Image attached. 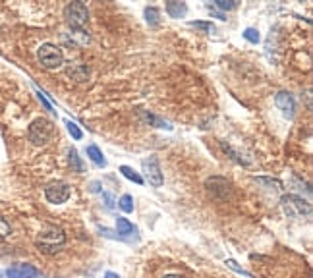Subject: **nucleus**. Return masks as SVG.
<instances>
[{"label": "nucleus", "instance_id": "11", "mask_svg": "<svg viewBox=\"0 0 313 278\" xmlns=\"http://www.w3.org/2000/svg\"><path fill=\"white\" fill-rule=\"evenodd\" d=\"M167 14L170 16V18L174 19H180L184 18L187 14V6L184 4V2H176V0H170V2H167Z\"/></svg>", "mask_w": 313, "mask_h": 278}, {"label": "nucleus", "instance_id": "9", "mask_svg": "<svg viewBox=\"0 0 313 278\" xmlns=\"http://www.w3.org/2000/svg\"><path fill=\"white\" fill-rule=\"evenodd\" d=\"M274 105L286 118H294V114H296V101L288 91H278L274 95Z\"/></svg>", "mask_w": 313, "mask_h": 278}, {"label": "nucleus", "instance_id": "19", "mask_svg": "<svg viewBox=\"0 0 313 278\" xmlns=\"http://www.w3.org/2000/svg\"><path fill=\"white\" fill-rule=\"evenodd\" d=\"M118 207L122 209L124 212H132L134 211V197L132 195H122L120 199H118Z\"/></svg>", "mask_w": 313, "mask_h": 278}, {"label": "nucleus", "instance_id": "5", "mask_svg": "<svg viewBox=\"0 0 313 278\" xmlns=\"http://www.w3.org/2000/svg\"><path fill=\"white\" fill-rule=\"evenodd\" d=\"M283 209L288 214V219H303L311 214V205L298 195H284Z\"/></svg>", "mask_w": 313, "mask_h": 278}, {"label": "nucleus", "instance_id": "3", "mask_svg": "<svg viewBox=\"0 0 313 278\" xmlns=\"http://www.w3.org/2000/svg\"><path fill=\"white\" fill-rule=\"evenodd\" d=\"M64 18H66V23L72 29L83 31V27L87 25L89 21V10L83 2H72L64 10Z\"/></svg>", "mask_w": 313, "mask_h": 278}, {"label": "nucleus", "instance_id": "16", "mask_svg": "<svg viewBox=\"0 0 313 278\" xmlns=\"http://www.w3.org/2000/svg\"><path fill=\"white\" fill-rule=\"evenodd\" d=\"M145 19L149 25H153V27H156L159 23H161V12H159V8H155V6H147L145 8Z\"/></svg>", "mask_w": 313, "mask_h": 278}, {"label": "nucleus", "instance_id": "4", "mask_svg": "<svg viewBox=\"0 0 313 278\" xmlns=\"http://www.w3.org/2000/svg\"><path fill=\"white\" fill-rule=\"evenodd\" d=\"M37 60H39L45 68L56 70V68H60L64 64V54H62V50H60L56 45L45 43V45H41L39 50H37Z\"/></svg>", "mask_w": 313, "mask_h": 278}, {"label": "nucleus", "instance_id": "23", "mask_svg": "<svg viewBox=\"0 0 313 278\" xmlns=\"http://www.w3.org/2000/svg\"><path fill=\"white\" fill-rule=\"evenodd\" d=\"M225 265L228 267V269L234 270V272H238V274H244V276H252V274H249V272H245V270L242 269V267H238V263H236L234 259H226Z\"/></svg>", "mask_w": 313, "mask_h": 278}, {"label": "nucleus", "instance_id": "15", "mask_svg": "<svg viewBox=\"0 0 313 278\" xmlns=\"http://www.w3.org/2000/svg\"><path fill=\"white\" fill-rule=\"evenodd\" d=\"M141 116H143V120H145V122H149V124L155 126V128H165V130H172V126L168 124L167 120H163V118H159V116L151 114V112H141Z\"/></svg>", "mask_w": 313, "mask_h": 278}, {"label": "nucleus", "instance_id": "12", "mask_svg": "<svg viewBox=\"0 0 313 278\" xmlns=\"http://www.w3.org/2000/svg\"><path fill=\"white\" fill-rule=\"evenodd\" d=\"M89 74H91V70L87 64H76V66L68 68V76L76 81H87Z\"/></svg>", "mask_w": 313, "mask_h": 278}, {"label": "nucleus", "instance_id": "8", "mask_svg": "<svg viewBox=\"0 0 313 278\" xmlns=\"http://www.w3.org/2000/svg\"><path fill=\"white\" fill-rule=\"evenodd\" d=\"M45 197L52 205H62L70 199V186L66 182H52L45 188Z\"/></svg>", "mask_w": 313, "mask_h": 278}, {"label": "nucleus", "instance_id": "27", "mask_svg": "<svg viewBox=\"0 0 313 278\" xmlns=\"http://www.w3.org/2000/svg\"><path fill=\"white\" fill-rule=\"evenodd\" d=\"M207 8H209V12H211V14L215 16V18L223 19V21H225V19H226V14H223V12H216V10H215V8H211V6H207Z\"/></svg>", "mask_w": 313, "mask_h": 278}, {"label": "nucleus", "instance_id": "32", "mask_svg": "<svg viewBox=\"0 0 313 278\" xmlns=\"http://www.w3.org/2000/svg\"><path fill=\"white\" fill-rule=\"evenodd\" d=\"M0 276H2V272H0Z\"/></svg>", "mask_w": 313, "mask_h": 278}, {"label": "nucleus", "instance_id": "17", "mask_svg": "<svg viewBox=\"0 0 313 278\" xmlns=\"http://www.w3.org/2000/svg\"><path fill=\"white\" fill-rule=\"evenodd\" d=\"M68 161L74 172H83V163H81V159H79V155L76 149H70L68 151Z\"/></svg>", "mask_w": 313, "mask_h": 278}, {"label": "nucleus", "instance_id": "2", "mask_svg": "<svg viewBox=\"0 0 313 278\" xmlns=\"http://www.w3.org/2000/svg\"><path fill=\"white\" fill-rule=\"evenodd\" d=\"M52 134H54V126L47 118H35L29 124V130H27L29 141L33 145H37V147L49 143Z\"/></svg>", "mask_w": 313, "mask_h": 278}, {"label": "nucleus", "instance_id": "18", "mask_svg": "<svg viewBox=\"0 0 313 278\" xmlns=\"http://www.w3.org/2000/svg\"><path fill=\"white\" fill-rule=\"evenodd\" d=\"M120 172L124 174L128 180H132V182L139 183V186L143 183V178H141V176H139V174H137L136 170L132 168V166H126V164H122V166H120Z\"/></svg>", "mask_w": 313, "mask_h": 278}, {"label": "nucleus", "instance_id": "29", "mask_svg": "<svg viewBox=\"0 0 313 278\" xmlns=\"http://www.w3.org/2000/svg\"><path fill=\"white\" fill-rule=\"evenodd\" d=\"M91 192H95V193L101 192V183H99V182H93V183H91Z\"/></svg>", "mask_w": 313, "mask_h": 278}, {"label": "nucleus", "instance_id": "24", "mask_svg": "<svg viewBox=\"0 0 313 278\" xmlns=\"http://www.w3.org/2000/svg\"><path fill=\"white\" fill-rule=\"evenodd\" d=\"M10 232H12L10 224H8V222H6L4 219H2V217H0V238H6V236H10Z\"/></svg>", "mask_w": 313, "mask_h": 278}, {"label": "nucleus", "instance_id": "28", "mask_svg": "<svg viewBox=\"0 0 313 278\" xmlns=\"http://www.w3.org/2000/svg\"><path fill=\"white\" fill-rule=\"evenodd\" d=\"M103 197H105V201H107V207H108V209H114V201H112L110 193H103Z\"/></svg>", "mask_w": 313, "mask_h": 278}, {"label": "nucleus", "instance_id": "22", "mask_svg": "<svg viewBox=\"0 0 313 278\" xmlns=\"http://www.w3.org/2000/svg\"><path fill=\"white\" fill-rule=\"evenodd\" d=\"M215 6H216L218 10L230 12V10L238 8V2H236V0H215Z\"/></svg>", "mask_w": 313, "mask_h": 278}, {"label": "nucleus", "instance_id": "10", "mask_svg": "<svg viewBox=\"0 0 313 278\" xmlns=\"http://www.w3.org/2000/svg\"><path fill=\"white\" fill-rule=\"evenodd\" d=\"M8 278H39L41 272L31 265H14L6 270Z\"/></svg>", "mask_w": 313, "mask_h": 278}, {"label": "nucleus", "instance_id": "1", "mask_svg": "<svg viewBox=\"0 0 313 278\" xmlns=\"http://www.w3.org/2000/svg\"><path fill=\"white\" fill-rule=\"evenodd\" d=\"M64 243H66V234L60 226H54V224H49L45 230H41L37 240H35V245L45 255H52V253L60 251Z\"/></svg>", "mask_w": 313, "mask_h": 278}, {"label": "nucleus", "instance_id": "13", "mask_svg": "<svg viewBox=\"0 0 313 278\" xmlns=\"http://www.w3.org/2000/svg\"><path fill=\"white\" fill-rule=\"evenodd\" d=\"M116 232L120 236H134L137 232V228L132 224V222L124 219V217H118L116 219Z\"/></svg>", "mask_w": 313, "mask_h": 278}, {"label": "nucleus", "instance_id": "30", "mask_svg": "<svg viewBox=\"0 0 313 278\" xmlns=\"http://www.w3.org/2000/svg\"><path fill=\"white\" fill-rule=\"evenodd\" d=\"M105 278H120L116 274V272H107V274H105Z\"/></svg>", "mask_w": 313, "mask_h": 278}, {"label": "nucleus", "instance_id": "7", "mask_svg": "<svg viewBox=\"0 0 313 278\" xmlns=\"http://www.w3.org/2000/svg\"><path fill=\"white\" fill-rule=\"evenodd\" d=\"M207 192L216 199H230L232 197V183L223 176H211L205 180Z\"/></svg>", "mask_w": 313, "mask_h": 278}, {"label": "nucleus", "instance_id": "21", "mask_svg": "<svg viewBox=\"0 0 313 278\" xmlns=\"http://www.w3.org/2000/svg\"><path fill=\"white\" fill-rule=\"evenodd\" d=\"M66 128H68V132H70V135L76 139V141H79L81 137H83V132L79 130V126L76 124V122H72V120H66Z\"/></svg>", "mask_w": 313, "mask_h": 278}, {"label": "nucleus", "instance_id": "26", "mask_svg": "<svg viewBox=\"0 0 313 278\" xmlns=\"http://www.w3.org/2000/svg\"><path fill=\"white\" fill-rule=\"evenodd\" d=\"M37 95H39L41 103H43V105L47 106V110H52V105H50V103H49V99H47V95H45V93H43L41 89H37ZM52 112H54V110H52Z\"/></svg>", "mask_w": 313, "mask_h": 278}, {"label": "nucleus", "instance_id": "20", "mask_svg": "<svg viewBox=\"0 0 313 278\" xmlns=\"http://www.w3.org/2000/svg\"><path fill=\"white\" fill-rule=\"evenodd\" d=\"M244 39L245 41H249L252 45H257L259 41H261V37H259V31L257 29H254V27H247V29H244Z\"/></svg>", "mask_w": 313, "mask_h": 278}, {"label": "nucleus", "instance_id": "25", "mask_svg": "<svg viewBox=\"0 0 313 278\" xmlns=\"http://www.w3.org/2000/svg\"><path fill=\"white\" fill-rule=\"evenodd\" d=\"M190 25L201 29V31H211L213 29V23H209V21H190Z\"/></svg>", "mask_w": 313, "mask_h": 278}, {"label": "nucleus", "instance_id": "31", "mask_svg": "<svg viewBox=\"0 0 313 278\" xmlns=\"http://www.w3.org/2000/svg\"><path fill=\"white\" fill-rule=\"evenodd\" d=\"M163 278H184V276H180V274H165Z\"/></svg>", "mask_w": 313, "mask_h": 278}, {"label": "nucleus", "instance_id": "6", "mask_svg": "<svg viewBox=\"0 0 313 278\" xmlns=\"http://www.w3.org/2000/svg\"><path fill=\"white\" fill-rule=\"evenodd\" d=\"M141 170L145 174L147 182L151 183L153 188H161L165 183V176H163V170H161V163L156 157H149V159H143L141 161Z\"/></svg>", "mask_w": 313, "mask_h": 278}, {"label": "nucleus", "instance_id": "14", "mask_svg": "<svg viewBox=\"0 0 313 278\" xmlns=\"http://www.w3.org/2000/svg\"><path fill=\"white\" fill-rule=\"evenodd\" d=\"M85 153L97 166H107V159L103 157V153H101V149H99L97 145H89L87 149H85Z\"/></svg>", "mask_w": 313, "mask_h": 278}]
</instances>
